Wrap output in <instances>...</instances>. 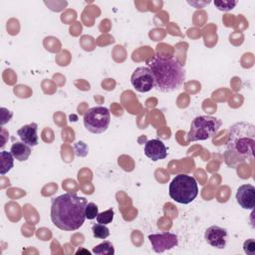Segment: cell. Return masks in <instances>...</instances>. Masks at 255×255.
<instances>
[{
    "label": "cell",
    "instance_id": "6da1fadb",
    "mask_svg": "<svg viewBox=\"0 0 255 255\" xmlns=\"http://www.w3.org/2000/svg\"><path fill=\"white\" fill-rule=\"evenodd\" d=\"M88 201L76 193L67 192L51 201V220L64 231H74L82 227L86 220L85 209Z\"/></svg>",
    "mask_w": 255,
    "mask_h": 255
},
{
    "label": "cell",
    "instance_id": "7a4b0ae2",
    "mask_svg": "<svg viewBox=\"0 0 255 255\" xmlns=\"http://www.w3.org/2000/svg\"><path fill=\"white\" fill-rule=\"evenodd\" d=\"M146 67L152 73L154 88L162 93L179 89L185 80V70L176 58L155 56L146 61Z\"/></svg>",
    "mask_w": 255,
    "mask_h": 255
},
{
    "label": "cell",
    "instance_id": "3957f363",
    "mask_svg": "<svg viewBox=\"0 0 255 255\" xmlns=\"http://www.w3.org/2000/svg\"><path fill=\"white\" fill-rule=\"evenodd\" d=\"M226 153L231 152L239 161L253 160L255 145V127L252 124L241 122L230 127Z\"/></svg>",
    "mask_w": 255,
    "mask_h": 255
},
{
    "label": "cell",
    "instance_id": "277c9868",
    "mask_svg": "<svg viewBox=\"0 0 255 255\" xmlns=\"http://www.w3.org/2000/svg\"><path fill=\"white\" fill-rule=\"evenodd\" d=\"M197 194L198 185L196 179L191 175L179 173L169 184V196L178 203L188 204L196 198Z\"/></svg>",
    "mask_w": 255,
    "mask_h": 255
},
{
    "label": "cell",
    "instance_id": "5b68a950",
    "mask_svg": "<svg viewBox=\"0 0 255 255\" xmlns=\"http://www.w3.org/2000/svg\"><path fill=\"white\" fill-rule=\"evenodd\" d=\"M221 126L222 121L218 118L212 116H198L194 118L190 124L186 140L189 142L208 139L218 132Z\"/></svg>",
    "mask_w": 255,
    "mask_h": 255
},
{
    "label": "cell",
    "instance_id": "8992f818",
    "mask_svg": "<svg viewBox=\"0 0 255 255\" xmlns=\"http://www.w3.org/2000/svg\"><path fill=\"white\" fill-rule=\"evenodd\" d=\"M85 128L92 133L105 132L111 122L110 111L106 107L96 106L88 110L83 117Z\"/></svg>",
    "mask_w": 255,
    "mask_h": 255
},
{
    "label": "cell",
    "instance_id": "52a82bcc",
    "mask_svg": "<svg viewBox=\"0 0 255 255\" xmlns=\"http://www.w3.org/2000/svg\"><path fill=\"white\" fill-rule=\"evenodd\" d=\"M130 84L135 91L147 93L154 88V79L151 71L147 67H137L131 74Z\"/></svg>",
    "mask_w": 255,
    "mask_h": 255
},
{
    "label": "cell",
    "instance_id": "ba28073f",
    "mask_svg": "<svg viewBox=\"0 0 255 255\" xmlns=\"http://www.w3.org/2000/svg\"><path fill=\"white\" fill-rule=\"evenodd\" d=\"M148 239L152 250L156 253H162L166 250H170L178 244L177 236L171 232L149 234Z\"/></svg>",
    "mask_w": 255,
    "mask_h": 255
},
{
    "label": "cell",
    "instance_id": "9c48e42d",
    "mask_svg": "<svg viewBox=\"0 0 255 255\" xmlns=\"http://www.w3.org/2000/svg\"><path fill=\"white\" fill-rule=\"evenodd\" d=\"M204 238L210 246L217 249H224L227 244L228 232L225 228L212 225L205 230Z\"/></svg>",
    "mask_w": 255,
    "mask_h": 255
},
{
    "label": "cell",
    "instance_id": "30bf717a",
    "mask_svg": "<svg viewBox=\"0 0 255 255\" xmlns=\"http://www.w3.org/2000/svg\"><path fill=\"white\" fill-rule=\"evenodd\" d=\"M236 201L243 209H253L255 206V187L252 184H242L236 191Z\"/></svg>",
    "mask_w": 255,
    "mask_h": 255
},
{
    "label": "cell",
    "instance_id": "8fae6325",
    "mask_svg": "<svg viewBox=\"0 0 255 255\" xmlns=\"http://www.w3.org/2000/svg\"><path fill=\"white\" fill-rule=\"evenodd\" d=\"M144 154L152 161H157L167 156V149L160 139H149L144 144Z\"/></svg>",
    "mask_w": 255,
    "mask_h": 255
},
{
    "label": "cell",
    "instance_id": "7c38bea8",
    "mask_svg": "<svg viewBox=\"0 0 255 255\" xmlns=\"http://www.w3.org/2000/svg\"><path fill=\"white\" fill-rule=\"evenodd\" d=\"M17 134L21 141L25 142L30 146H36L39 143L38 137V125L36 123H31L21 127L17 130Z\"/></svg>",
    "mask_w": 255,
    "mask_h": 255
},
{
    "label": "cell",
    "instance_id": "4fadbf2b",
    "mask_svg": "<svg viewBox=\"0 0 255 255\" xmlns=\"http://www.w3.org/2000/svg\"><path fill=\"white\" fill-rule=\"evenodd\" d=\"M10 151L17 160L25 161L31 154V146L23 141H16L11 145Z\"/></svg>",
    "mask_w": 255,
    "mask_h": 255
},
{
    "label": "cell",
    "instance_id": "5bb4252c",
    "mask_svg": "<svg viewBox=\"0 0 255 255\" xmlns=\"http://www.w3.org/2000/svg\"><path fill=\"white\" fill-rule=\"evenodd\" d=\"M14 156L11 151L2 150L0 152V173L6 174L14 166Z\"/></svg>",
    "mask_w": 255,
    "mask_h": 255
},
{
    "label": "cell",
    "instance_id": "9a60e30c",
    "mask_svg": "<svg viewBox=\"0 0 255 255\" xmlns=\"http://www.w3.org/2000/svg\"><path fill=\"white\" fill-rule=\"evenodd\" d=\"M92 252L97 255H113L115 254V248L112 242L104 241L98 244L97 246H95Z\"/></svg>",
    "mask_w": 255,
    "mask_h": 255
},
{
    "label": "cell",
    "instance_id": "2e32d148",
    "mask_svg": "<svg viewBox=\"0 0 255 255\" xmlns=\"http://www.w3.org/2000/svg\"><path fill=\"white\" fill-rule=\"evenodd\" d=\"M92 231H93L94 237L99 238V239H106L110 235L109 228L105 224H101V223L93 224Z\"/></svg>",
    "mask_w": 255,
    "mask_h": 255
},
{
    "label": "cell",
    "instance_id": "e0dca14e",
    "mask_svg": "<svg viewBox=\"0 0 255 255\" xmlns=\"http://www.w3.org/2000/svg\"><path fill=\"white\" fill-rule=\"evenodd\" d=\"M114 215H115V212H114V209L113 208H110L106 211H103L101 213H99L96 217L97 219V222L98 223H101V224H109L113 221L114 219Z\"/></svg>",
    "mask_w": 255,
    "mask_h": 255
},
{
    "label": "cell",
    "instance_id": "ac0fdd59",
    "mask_svg": "<svg viewBox=\"0 0 255 255\" xmlns=\"http://www.w3.org/2000/svg\"><path fill=\"white\" fill-rule=\"evenodd\" d=\"M237 3L238 1H230V0H215L213 2V4L218 10L224 11V12L233 9L237 5Z\"/></svg>",
    "mask_w": 255,
    "mask_h": 255
},
{
    "label": "cell",
    "instance_id": "d6986e66",
    "mask_svg": "<svg viewBox=\"0 0 255 255\" xmlns=\"http://www.w3.org/2000/svg\"><path fill=\"white\" fill-rule=\"evenodd\" d=\"M85 214H86V218L92 220L94 218L97 217V215L99 214V207L97 204H95L94 202H89L86 206L85 209Z\"/></svg>",
    "mask_w": 255,
    "mask_h": 255
},
{
    "label": "cell",
    "instance_id": "ffe728a7",
    "mask_svg": "<svg viewBox=\"0 0 255 255\" xmlns=\"http://www.w3.org/2000/svg\"><path fill=\"white\" fill-rule=\"evenodd\" d=\"M243 250L248 255L255 254V240L253 238L247 239L243 244Z\"/></svg>",
    "mask_w": 255,
    "mask_h": 255
},
{
    "label": "cell",
    "instance_id": "44dd1931",
    "mask_svg": "<svg viewBox=\"0 0 255 255\" xmlns=\"http://www.w3.org/2000/svg\"><path fill=\"white\" fill-rule=\"evenodd\" d=\"M13 113L8 111L5 108H1V126H3L4 124H6L7 122L10 121V119L12 118Z\"/></svg>",
    "mask_w": 255,
    "mask_h": 255
},
{
    "label": "cell",
    "instance_id": "7402d4cb",
    "mask_svg": "<svg viewBox=\"0 0 255 255\" xmlns=\"http://www.w3.org/2000/svg\"><path fill=\"white\" fill-rule=\"evenodd\" d=\"M81 253H86V254H88V255H90V254H91V252H90V251H88V250H86V249H84V248L79 249V250L76 252V254H81Z\"/></svg>",
    "mask_w": 255,
    "mask_h": 255
}]
</instances>
